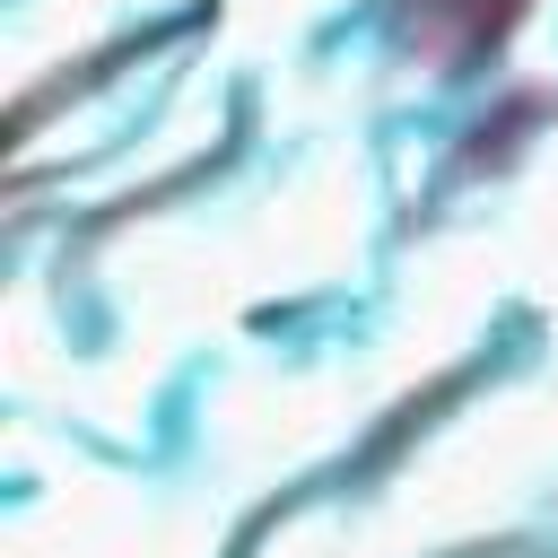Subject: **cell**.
Segmentation results:
<instances>
[{"label":"cell","mask_w":558,"mask_h":558,"mask_svg":"<svg viewBox=\"0 0 558 558\" xmlns=\"http://www.w3.org/2000/svg\"><path fill=\"white\" fill-rule=\"evenodd\" d=\"M523 17H532V0H392V44L445 78H462V70L497 61Z\"/></svg>","instance_id":"6da1fadb"}]
</instances>
